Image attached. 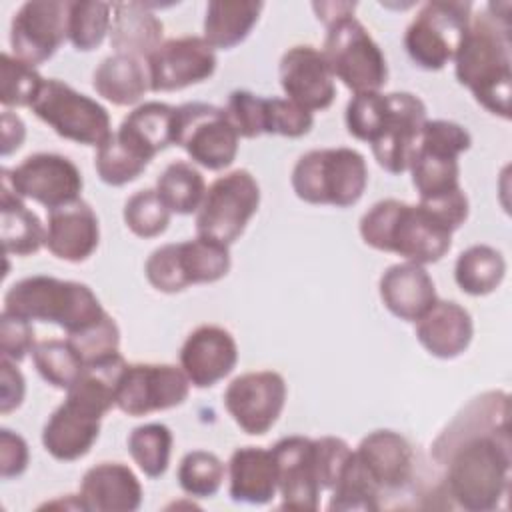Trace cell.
<instances>
[{"instance_id": "6da1fadb", "label": "cell", "mask_w": 512, "mask_h": 512, "mask_svg": "<svg viewBox=\"0 0 512 512\" xmlns=\"http://www.w3.org/2000/svg\"><path fill=\"white\" fill-rule=\"evenodd\" d=\"M510 400L506 392L474 398L438 436L434 456L446 466V490L470 512L498 508L510 482Z\"/></svg>"}, {"instance_id": "7a4b0ae2", "label": "cell", "mask_w": 512, "mask_h": 512, "mask_svg": "<svg viewBox=\"0 0 512 512\" xmlns=\"http://www.w3.org/2000/svg\"><path fill=\"white\" fill-rule=\"evenodd\" d=\"M510 4L490 2L472 16L464 40L454 56L456 80L466 86L478 104L508 120L512 96L510 58Z\"/></svg>"}, {"instance_id": "3957f363", "label": "cell", "mask_w": 512, "mask_h": 512, "mask_svg": "<svg viewBox=\"0 0 512 512\" xmlns=\"http://www.w3.org/2000/svg\"><path fill=\"white\" fill-rule=\"evenodd\" d=\"M362 240L380 252H394L406 262H438L452 246V228L424 204L396 198L376 202L360 218Z\"/></svg>"}, {"instance_id": "277c9868", "label": "cell", "mask_w": 512, "mask_h": 512, "mask_svg": "<svg viewBox=\"0 0 512 512\" xmlns=\"http://www.w3.org/2000/svg\"><path fill=\"white\" fill-rule=\"evenodd\" d=\"M28 322H52L66 334L82 332L106 314L90 286L54 276H28L14 282L4 294V308Z\"/></svg>"}, {"instance_id": "5b68a950", "label": "cell", "mask_w": 512, "mask_h": 512, "mask_svg": "<svg viewBox=\"0 0 512 512\" xmlns=\"http://www.w3.org/2000/svg\"><path fill=\"white\" fill-rule=\"evenodd\" d=\"M368 184L364 156L346 146L316 148L298 158L292 170V188L308 204L354 206Z\"/></svg>"}, {"instance_id": "8992f818", "label": "cell", "mask_w": 512, "mask_h": 512, "mask_svg": "<svg viewBox=\"0 0 512 512\" xmlns=\"http://www.w3.org/2000/svg\"><path fill=\"white\" fill-rule=\"evenodd\" d=\"M322 54L334 78L354 94L378 92L388 80L384 52L354 14L340 16L326 26Z\"/></svg>"}, {"instance_id": "52a82bcc", "label": "cell", "mask_w": 512, "mask_h": 512, "mask_svg": "<svg viewBox=\"0 0 512 512\" xmlns=\"http://www.w3.org/2000/svg\"><path fill=\"white\" fill-rule=\"evenodd\" d=\"M230 264L228 246L196 236L156 248L144 264V274L156 290L176 294L192 284H210L224 278Z\"/></svg>"}, {"instance_id": "ba28073f", "label": "cell", "mask_w": 512, "mask_h": 512, "mask_svg": "<svg viewBox=\"0 0 512 512\" xmlns=\"http://www.w3.org/2000/svg\"><path fill=\"white\" fill-rule=\"evenodd\" d=\"M470 20V2H426L404 32V48L416 66L424 70H442L450 60H454Z\"/></svg>"}, {"instance_id": "9c48e42d", "label": "cell", "mask_w": 512, "mask_h": 512, "mask_svg": "<svg viewBox=\"0 0 512 512\" xmlns=\"http://www.w3.org/2000/svg\"><path fill=\"white\" fill-rule=\"evenodd\" d=\"M30 110L58 136L84 146L98 148L112 136L108 110L58 78L44 80Z\"/></svg>"}, {"instance_id": "30bf717a", "label": "cell", "mask_w": 512, "mask_h": 512, "mask_svg": "<svg viewBox=\"0 0 512 512\" xmlns=\"http://www.w3.org/2000/svg\"><path fill=\"white\" fill-rule=\"evenodd\" d=\"M258 206L260 186L256 178L244 168L232 170L206 188L196 214V236L230 246L242 236Z\"/></svg>"}, {"instance_id": "8fae6325", "label": "cell", "mask_w": 512, "mask_h": 512, "mask_svg": "<svg viewBox=\"0 0 512 512\" xmlns=\"http://www.w3.org/2000/svg\"><path fill=\"white\" fill-rule=\"evenodd\" d=\"M238 132L224 108L206 102H186L176 108L174 144L192 162L208 170L228 168L238 154Z\"/></svg>"}, {"instance_id": "7c38bea8", "label": "cell", "mask_w": 512, "mask_h": 512, "mask_svg": "<svg viewBox=\"0 0 512 512\" xmlns=\"http://www.w3.org/2000/svg\"><path fill=\"white\" fill-rule=\"evenodd\" d=\"M2 184H8L20 198L42 204L48 212L80 198L84 180L78 166L52 152H36L26 156L12 170H2Z\"/></svg>"}, {"instance_id": "4fadbf2b", "label": "cell", "mask_w": 512, "mask_h": 512, "mask_svg": "<svg viewBox=\"0 0 512 512\" xmlns=\"http://www.w3.org/2000/svg\"><path fill=\"white\" fill-rule=\"evenodd\" d=\"M190 392V380L174 364H126L116 386V408L128 416L180 406Z\"/></svg>"}, {"instance_id": "5bb4252c", "label": "cell", "mask_w": 512, "mask_h": 512, "mask_svg": "<svg viewBox=\"0 0 512 512\" xmlns=\"http://www.w3.org/2000/svg\"><path fill=\"white\" fill-rule=\"evenodd\" d=\"M286 404V382L274 370H258L236 376L226 392L224 406L232 420L250 436L266 434Z\"/></svg>"}, {"instance_id": "9a60e30c", "label": "cell", "mask_w": 512, "mask_h": 512, "mask_svg": "<svg viewBox=\"0 0 512 512\" xmlns=\"http://www.w3.org/2000/svg\"><path fill=\"white\" fill-rule=\"evenodd\" d=\"M68 2L30 0L24 2L10 24V46L14 56L30 66L50 60L68 38Z\"/></svg>"}, {"instance_id": "2e32d148", "label": "cell", "mask_w": 512, "mask_h": 512, "mask_svg": "<svg viewBox=\"0 0 512 512\" xmlns=\"http://www.w3.org/2000/svg\"><path fill=\"white\" fill-rule=\"evenodd\" d=\"M216 52L204 36L164 40L148 58V86L152 92H174L208 80L216 70Z\"/></svg>"}, {"instance_id": "e0dca14e", "label": "cell", "mask_w": 512, "mask_h": 512, "mask_svg": "<svg viewBox=\"0 0 512 512\" xmlns=\"http://www.w3.org/2000/svg\"><path fill=\"white\" fill-rule=\"evenodd\" d=\"M384 124L374 138L372 154L390 174H402L410 168L418 150L420 132L426 118L424 102L412 92H390Z\"/></svg>"}, {"instance_id": "ac0fdd59", "label": "cell", "mask_w": 512, "mask_h": 512, "mask_svg": "<svg viewBox=\"0 0 512 512\" xmlns=\"http://www.w3.org/2000/svg\"><path fill=\"white\" fill-rule=\"evenodd\" d=\"M278 76L284 94L310 112L326 110L336 98L334 74L322 50L310 44L288 48L280 58Z\"/></svg>"}, {"instance_id": "d6986e66", "label": "cell", "mask_w": 512, "mask_h": 512, "mask_svg": "<svg viewBox=\"0 0 512 512\" xmlns=\"http://www.w3.org/2000/svg\"><path fill=\"white\" fill-rule=\"evenodd\" d=\"M282 508L312 512L320 506V482L314 460V440L286 436L272 448Z\"/></svg>"}, {"instance_id": "ffe728a7", "label": "cell", "mask_w": 512, "mask_h": 512, "mask_svg": "<svg viewBox=\"0 0 512 512\" xmlns=\"http://www.w3.org/2000/svg\"><path fill=\"white\" fill-rule=\"evenodd\" d=\"M238 362L234 336L216 324L192 330L180 348V368L196 388H210L226 378Z\"/></svg>"}, {"instance_id": "44dd1931", "label": "cell", "mask_w": 512, "mask_h": 512, "mask_svg": "<svg viewBox=\"0 0 512 512\" xmlns=\"http://www.w3.org/2000/svg\"><path fill=\"white\" fill-rule=\"evenodd\" d=\"M100 242L98 216L82 198L48 212L44 246L60 260L84 262Z\"/></svg>"}, {"instance_id": "7402d4cb", "label": "cell", "mask_w": 512, "mask_h": 512, "mask_svg": "<svg viewBox=\"0 0 512 512\" xmlns=\"http://www.w3.org/2000/svg\"><path fill=\"white\" fill-rule=\"evenodd\" d=\"M370 480L384 490H398L408 484L414 468L410 442L394 430H374L354 450Z\"/></svg>"}, {"instance_id": "603a6c76", "label": "cell", "mask_w": 512, "mask_h": 512, "mask_svg": "<svg viewBox=\"0 0 512 512\" xmlns=\"http://www.w3.org/2000/svg\"><path fill=\"white\" fill-rule=\"evenodd\" d=\"M78 498L84 510L134 512L142 504V486L130 466L100 462L84 472Z\"/></svg>"}, {"instance_id": "cb8c5ba5", "label": "cell", "mask_w": 512, "mask_h": 512, "mask_svg": "<svg viewBox=\"0 0 512 512\" xmlns=\"http://www.w3.org/2000/svg\"><path fill=\"white\" fill-rule=\"evenodd\" d=\"M100 416L66 398L46 420L42 444L62 462H74L90 452L100 434Z\"/></svg>"}, {"instance_id": "d4e9b609", "label": "cell", "mask_w": 512, "mask_h": 512, "mask_svg": "<svg viewBox=\"0 0 512 512\" xmlns=\"http://www.w3.org/2000/svg\"><path fill=\"white\" fill-rule=\"evenodd\" d=\"M380 298L384 306L400 320L416 322L438 300L434 280L422 264H392L380 276Z\"/></svg>"}, {"instance_id": "484cf974", "label": "cell", "mask_w": 512, "mask_h": 512, "mask_svg": "<svg viewBox=\"0 0 512 512\" xmlns=\"http://www.w3.org/2000/svg\"><path fill=\"white\" fill-rule=\"evenodd\" d=\"M474 324L464 306L454 300H436L434 306L416 320L418 342L436 358L460 356L472 342Z\"/></svg>"}, {"instance_id": "4316f807", "label": "cell", "mask_w": 512, "mask_h": 512, "mask_svg": "<svg viewBox=\"0 0 512 512\" xmlns=\"http://www.w3.org/2000/svg\"><path fill=\"white\" fill-rule=\"evenodd\" d=\"M230 498L242 504H268L278 490L272 450L260 446L236 448L228 462Z\"/></svg>"}, {"instance_id": "83f0119b", "label": "cell", "mask_w": 512, "mask_h": 512, "mask_svg": "<svg viewBox=\"0 0 512 512\" xmlns=\"http://www.w3.org/2000/svg\"><path fill=\"white\" fill-rule=\"evenodd\" d=\"M164 24L152 12V4L116 2L112 4L110 46L116 54L148 58L162 44Z\"/></svg>"}, {"instance_id": "f1b7e54d", "label": "cell", "mask_w": 512, "mask_h": 512, "mask_svg": "<svg viewBox=\"0 0 512 512\" xmlns=\"http://www.w3.org/2000/svg\"><path fill=\"white\" fill-rule=\"evenodd\" d=\"M116 134L142 158H152L174 144L176 108L166 102H144L120 122Z\"/></svg>"}, {"instance_id": "f546056e", "label": "cell", "mask_w": 512, "mask_h": 512, "mask_svg": "<svg viewBox=\"0 0 512 512\" xmlns=\"http://www.w3.org/2000/svg\"><path fill=\"white\" fill-rule=\"evenodd\" d=\"M264 4L254 0H214L206 6L204 40L212 48H234L246 40Z\"/></svg>"}, {"instance_id": "4dcf8cb0", "label": "cell", "mask_w": 512, "mask_h": 512, "mask_svg": "<svg viewBox=\"0 0 512 512\" xmlns=\"http://www.w3.org/2000/svg\"><path fill=\"white\" fill-rule=\"evenodd\" d=\"M92 86L104 100L116 106H132L146 94L148 72L138 58L112 54L104 58L92 76Z\"/></svg>"}, {"instance_id": "1f68e13d", "label": "cell", "mask_w": 512, "mask_h": 512, "mask_svg": "<svg viewBox=\"0 0 512 512\" xmlns=\"http://www.w3.org/2000/svg\"><path fill=\"white\" fill-rule=\"evenodd\" d=\"M408 170L420 200H436L462 190L458 156L452 152L418 144Z\"/></svg>"}, {"instance_id": "d6a6232c", "label": "cell", "mask_w": 512, "mask_h": 512, "mask_svg": "<svg viewBox=\"0 0 512 512\" xmlns=\"http://www.w3.org/2000/svg\"><path fill=\"white\" fill-rule=\"evenodd\" d=\"M2 212V244L6 254L30 256L36 254L46 238V228L40 218L26 208L22 198L12 192L8 184H2L0 192Z\"/></svg>"}, {"instance_id": "836d02e7", "label": "cell", "mask_w": 512, "mask_h": 512, "mask_svg": "<svg viewBox=\"0 0 512 512\" xmlns=\"http://www.w3.org/2000/svg\"><path fill=\"white\" fill-rule=\"evenodd\" d=\"M506 274L504 256L488 246L474 244L460 252L454 264V280L458 288L470 296H484L494 292Z\"/></svg>"}, {"instance_id": "e575fe53", "label": "cell", "mask_w": 512, "mask_h": 512, "mask_svg": "<svg viewBox=\"0 0 512 512\" xmlns=\"http://www.w3.org/2000/svg\"><path fill=\"white\" fill-rule=\"evenodd\" d=\"M156 192L162 202L176 214H192L200 208L206 182L200 170L186 160L170 162L156 180Z\"/></svg>"}, {"instance_id": "d590c367", "label": "cell", "mask_w": 512, "mask_h": 512, "mask_svg": "<svg viewBox=\"0 0 512 512\" xmlns=\"http://www.w3.org/2000/svg\"><path fill=\"white\" fill-rule=\"evenodd\" d=\"M112 4L100 0L68 2V40L80 52L98 48L110 32Z\"/></svg>"}, {"instance_id": "8d00e7d4", "label": "cell", "mask_w": 512, "mask_h": 512, "mask_svg": "<svg viewBox=\"0 0 512 512\" xmlns=\"http://www.w3.org/2000/svg\"><path fill=\"white\" fill-rule=\"evenodd\" d=\"M128 452L148 478H160L170 464V428L160 422L136 426L128 436Z\"/></svg>"}, {"instance_id": "74e56055", "label": "cell", "mask_w": 512, "mask_h": 512, "mask_svg": "<svg viewBox=\"0 0 512 512\" xmlns=\"http://www.w3.org/2000/svg\"><path fill=\"white\" fill-rule=\"evenodd\" d=\"M32 362L38 374L54 388L68 390L84 370L82 358L68 340H42L32 350Z\"/></svg>"}, {"instance_id": "f35d334b", "label": "cell", "mask_w": 512, "mask_h": 512, "mask_svg": "<svg viewBox=\"0 0 512 512\" xmlns=\"http://www.w3.org/2000/svg\"><path fill=\"white\" fill-rule=\"evenodd\" d=\"M332 498L328 510H360L370 512L380 508V488L370 480L366 470L362 468L360 460L356 458L354 450L344 466L338 482L330 490Z\"/></svg>"}, {"instance_id": "ab89813d", "label": "cell", "mask_w": 512, "mask_h": 512, "mask_svg": "<svg viewBox=\"0 0 512 512\" xmlns=\"http://www.w3.org/2000/svg\"><path fill=\"white\" fill-rule=\"evenodd\" d=\"M148 160L142 158L136 150H132L116 132L98 146L94 168L98 178L108 186H124L136 180L146 168Z\"/></svg>"}, {"instance_id": "60d3db41", "label": "cell", "mask_w": 512, "mask_h": 512, "mask_svg": "<svg viewBox=\"0 0 512 512\" xmlns=\"http://www.w3.org/2000/svg\"><path fill=\"white\" fill-rule=\"evenodd\" d=\"M226 476L224 462L208 450L188 452L178 466V484L192 498L214 496Z\"/></svg>"}, {"instance_id": "b9f144b4", "label": "cell", "mask_w": 512, "mask_h": 512, "mask_svg": "<svg viewBox=\"0 0 512 512\" xmlns=\"http://www.w3.org/2000/svg\"><path fill=\"white\" fill-rule=\"evenodd\" d=\"M170 214V208L152 188L134 192L124 204V222L140 238L160 236L170 224Z\"/></svg>"}, {"instance_id": "7bdbcfd3", "label": "cell", "mask_w": 512, "mask_h": 512, "mask_svg": "<svg viewBox=\"0 0 512 512\" xmlns=\"http://www.w3.org/2000/svg\"><path fill=\"white\" fill-rule=\"evenodd\" d=\"M44 78L38 70L8 52H2V92L0 102L4 108L32 106L36 100Z\"/></svg>"}, {"instance_id": "ee69618b", "label": "cell", "mask_w": 512, "mask_h": 512, "mask_svg": "<svg viewBox=\"0 0 512 512\" xmlns=\"http://www.w3.org/2000/svg\"><path fill=\"white\" fill-rule=\"evenodd\" d=\"M70 342V346L76 350V354L82 358L84 366L90 364H98L104 362L118 352L120 346V330L116 320L106 312L104 318L100 322H96L94 326L76 332V334H68L66 338Z\"/></svg>"}, {"instance_id": "f6af8a7d", "label": "cell", "mask_w": 512, "mask_h": 512, "mask_svg": "<svg viewBox=\"0 0 512 512\" xmlns=\"http://www.w3.org/2000/svg\"><path fill=\"white\" fill-rule=\"evenodd\" d=\"M386 112H388V96L382 94L380 90L354 94L346 106L348 132L354 138L372 144L384 124Z\"/></svg>"}, {"instance_id": "bcb514c9", "label": "cell", "mask_w": 512, "mask_h": 512, "mask_svg": "<svg viewBox=\"0 0 512 512\" xmlns=\"http://www.w3.org/2000/svg\"><path fill=\"white\" fill-rule=\"evenodd\" d=\"M226 116L242 138H256L266 130V98L250 90H234L228 96Z\"/></svg>"}, {"instance_id": "7dc6e473", "label": "cell", "mask_w": 512, "mask_h": 512, "mask_svg": "<svg viewBox=\"0 0 512 512\" xmlns=\"http://www.w3.org/2000/svg\"><path fill=\"white\" fill-rule=\"evenodd\" d=\"M314 116L310 110L292 102L290 98H266V130L264 134H278L286 138H300L310 132Z\"/></svg>"}, {"instance_id": "c3c4849f", "label": "cell", "mask_w": 512, "mask_h": 512, "mask_svg": "<svg viewBox=\"0 0 512 512\" xmlns=\"http://www.w3.org/2000/svg\"><path fill=\"white\" fill-rule=\"evenodd\" d=\"M352 456V448L346 440L336 436H324L314 440V460H316V474L322 490H332L338 482L344 466Z\"/></svg>"}, {"instance_id": "681fc988", "label": "cell", "mask_w": 512, "mask_h": 512, "mask_svg": "<svg viewBox=\"0 0 512 512\" xmlns=\"http://www.w3.org/2000/svg\"><path fill=\"white\" fill-rule=\"evenodd\" d=\"M36 346L32 322L12 316L8 312L0 314V352L12 362L24 360L32 354Z\"/></svg>"}, {"instance_id": "f907efd6", "label": "cell", "mask_w": 512, "mask_h": 512, "mask_svg": "<svg viewBox=\"0 0 512 512\" xmlns=\"http://www.w3.org/2000/svg\"><path fill=\"white\" fill-rule=\"evenodd\" d=\"M438 150H446L452 154H462L470 148L472 136L470 132L452 120H426L420 132V142Z\"/></svg>"}, {"instance_id": "816d5d0a", "label": "cell", "mask_w": 512, "mask_h": 512, "mask_svg": "<svg viewBox=\"0 0 512 512\" xmlns=\"http://www.w3.org/2000/svg\"><path fill=\"white\" fill-rule=\"evenodd\" d=\"M28 458L30 454H28L26 440L8 428H2L0 430V476L4 480L20 476L28 468Z\"/></svg>"}, {"instance_id": "f5cc1de1", "label": "cell", "mask_w": 512, "mask_h": 512, "mask_svg": "<svg viewBox=\"0 0 512 512\" xmlns=\"http://www.w3.org/2000/svg\"><path fill=\"white\" fill-rule=\"evenodd\" d=\"M0 412L8 414L16 410L26 394V382L22 372L16 368V362L8 358H0Z\"/></svg>"}, {"instance_id": "db71d44e", "label": "cell", "mask_w": 512, "mask_h": 512, "mask_svg": "<svg viewBox=\"0 0 512 512\" xmlns=\"http://www.w3.org/2000/svg\"><path fill=\"white\" fill-rule=\"evenodd\" d=\"M26 126L22 118L10 110L2 112V156L12 154L24 142Z\"/></svg>"}, {"instance_id": "11a10c76", "label": "cell", "mask_w": 512, "mask_h": 512, "mask_svg": "<svg viewBox=\"0 0 512 512\" xmlns=\"http://www.w3.org/2000/svg\"><path fill=\"white\" fill-rule=\"evenodd\" d=\"M312 8L316 10L318 20H322L324 26H328L330 22H334V20L340 18V16L354 14L356 2H320V4L314 2Z\"/></svg>"}]
</instances>
